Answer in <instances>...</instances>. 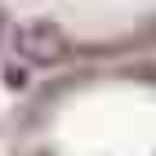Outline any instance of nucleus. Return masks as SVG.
<instances>
[{"instance_id": "f257e3e1", "label": "nucleus", "mask_w": 156, "mask_h": 156, "mask_svg": "<svg viewBox=\"0 0 156 156\" xmlns=\"http://www.w3.org/2000/svg\"><path fill=\"white\" fill-rule=\"evenodd\" d=\"M0 31H5V23H0Z\"/></svg>"}]
</instances>
